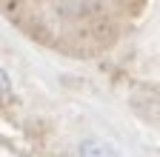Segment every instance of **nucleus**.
<instances>
[{"mask_svg":"<svg viewBox=\"0 0 160 157\" xmlns=\"http://www.w3.org/2000/svg\"><path fill=\"white\" fill-rule=\"evenodd\" d=\"M77 154H80V157H120L117 149H112V146L103 143V140H83V143H80V149H77Z\"/></svg>","mask_w":160,"mask_h":157,"instance_id":"nucleus-1","label":"nucleus"},{"mask_svg":"<svg viewBox=\"0 0 160 157\" xmlns=\"http://www.w3.org/2000/svg\"><path fill=\"white\" fill-rule=\"evenodd\" d=\"M12 100V77L6 74V69H0V106H6Z\"/></svg>","mask_w":160,"mask_h":157,"instance_id":"nucleus-2","label":"nucleus"}]
</instances>
